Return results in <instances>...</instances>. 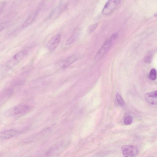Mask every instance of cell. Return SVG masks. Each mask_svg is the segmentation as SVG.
I'll return each instance as SVG.
<instances>
[{"mask_svg": "<svg viewBox=\"0 0 157 157\" xmlns=\"http://www.w3.org/2000/svg\"><path fill=\"white\" fill-rule=\"evenodd\" d=\"M26 49L22 50L15 54L6 63L5 67L7 69H11L18 64L28 54Z\"/></svg>", "mask_w": 157, "mask_h": 157, "instance_id": "obj_2", "label": "cell"}, {"mask_svg": "<svg viewBox=\"0 0 157 157\" xmlns=\"http://www.w3.org/2000/svg\"><path fill=\"white\" fill-rule=\"evenodd\" d=\"M78 58L75 55L70 56L65 59L63 61L62 67L64 69L70 66L71 64L76 61Z\"/></svg>", "mask_w": 157, "mask_h": 157, "instance_id": "obj_11", "label": "cell"}, {"mask_svg": "<svg viewBox=\"0 0 157 157\" xmlns=\"http://www.w3.org/2000/svg\"><path fill=\"white\" fill-rule=\"evenodd\" d=\"M13 90L11 88L6 89L1 93L0 96V104L1 106L4 104L12 96Z\"/></svg>", "mask_w": 157, "mask_h": 157, "instance_id": "obj_7", "label": "cell"}, {"mask_svg": "<svg viewBox=\"0 0 157 157\" xmlns=\"http://www.w3.org/2000/svg\"><path fill=\"white\" fill-rule=\"evenodd\" d=\"M152 54L150 53L145 56L144 58L145 61L147 63H150L151 62L152 59Z\"/></svg>", "mask_w": 157, "mask_h": 157, "instance_id": "obj_17", "label": "cell"}, {"mask_svg": "<svg viewBox=\"0 0 157 157\" xmlns=\"http://www.w3.org/2000/svg\"><path fill=\"white\" fill-rule=\"evenodd\" d=\"M157 72L155 69H152L149 74V78L151 80H155L157 78Z\"/></svg>", "mask_w": 157, "mask_h": 157, "instance_id": "obj_13", "label": "cell"}, {"mask_svg": "<svg viewBox=\"0 0 157 157\" xmlns=\"http://www.w3.org/2000/svg\"><path fill=\"white\" fill-rule=\"evenodd\" d=\"M61 39L60 35L58 34L53 36L46 44L45 47L49 51H52L57 47Z\"/></svg>", "mask_w": 157, "mask_h": 157, "instance_id": "obj_6", "label": "cell"}, {"mask_svg": "<svg viewBox=\"0 0 157 157\" xmlns=\"http://www.w3.org/2000/svg\"><path fill=\"white\" fill-rule=\"evenodd\" d=\"M145 98L149 103L157 105V90L147 93L145 95Z\"/></svg>", "mask_w": 157, "mask_h": 157, "instance_id": "obj_9", "label": "cell"}, {"mask_svg": "<svg viewBox=\"0 0 157 157\" xmlns=\"http://www.w3.org/2000/svg\"><path fill=\"white\" fill-rule=\"evenodd\" d=\"M118 34L114 33L106 40L99 49L95 57V60L97 61L101 59L107 52L112 45L113 41L117 37Z\"/></svg>", "mask_w": 157, "mask_h": 157, "instance_id": "obj_1", "label": "cell"}, {"mask_svg": "<svg viewBox=\"0 0 157 157\" xmlns=\"http://www.w3.org/2000/svg\"><path fill=\"white\" fill-rule=\"evenodd\" d=\"M121 1L111 0L108 1L105 5L102 11L103 15L110 14L120 3Z\"/></svg>", "mask_w": 157, "mask_h": 157, "instance_id": "obj_5", "label": "cell"}, {"mask_svg": "<svg viewBox=\"0 0 157 157\" xmlns=\"http://www.w3.org/2000/svg\"><path fill=\"white\" fill-rule=\"evenodd\" d=\"M132 122V118L130 116L126 117L124 119V122L126 125H129L131 124Z\"/></svg>", "mask_w": 157, "mask_h": 157, "instance_id": "obj_16", "label": "cell"}, {"mask_svg": "<svg viewBox=\"0 0 157 157\" xmlns=\"http://www.w3.org/2000/svg\"><path fill=\"white\" fill-rule=\"evenodd\" d=\"M6 5V2L5 1L1 3L0 4V12L2 13V12L3 11L4 9V7H5V5Z\"/></svg>", "mask_w": 157, "mask_h": 157, "instance_id": "obj_18", "label": "cell"}, {"mask_svg": "<svg viewBox=\"0 0 157 157\" xmlns=\"http://www.w3.org/2000/svg\"><path fill=\"white\" fill-rule=\"evenodd\" d=\"M98 25V23H96L90 25L88 29V32L90 33L93 32L97 27Z\"/></svg>", "mask_w": 157, "mask_h": 157, "instance_id": "obj_15", "label": "cell"}, {"mask_svg": "<svg viewBox=\"0 0 157 157\" xmlns=\"http://www.w3.org/2000/svg\"><path fill=\"white\" fill-rule=\"evenodd\" d=\"M30 109L29 106L24 105H20L8 109L5 112L4 114L7 117L22 115L27 113Z\"/></svg>", "mask_w": 157, "mask_h": 157, "instance_id": "obj_3", "label": "cell"}, {"mask_svg": "<svg viewBox=\"0 0 157 157\" xmlns=\"http://www.w3.org/2000/svg\"><path fill=\"white\" fill-rule=\"evenodd\" d=\"M19 133L18 131L14 129L4 131L1 133L0 138L3 140L8 139L17 135Z\"/></svg>", "mask_w": 157, "mask_h": 157, "instance_id": "obj_8", "label": "cell"}, {"mask_svg": "<svg viewBox=\"0 0 157 157\" xmlns=\"http://www.w3.org/2000/svg\"><path fill=\"white\" fill-rule=\"evenodd\" d=\"M121 151L124 157H136L139 152V149L136 147L130 145L123 146Z\"/></svg>", "mask_w": 157, "mask_h": 157, "instance_id": "obj_4", "label": "cell"}, {"mask_svg": "<svg viewBox=\"0 0 157 157\" xmlns=\"http://www.w3.org/2000/svg\"><path fill=\"white\" fill-rule=\"evenodd\" d=\"M79 29L75 30L66 41L65 44L66 45H69L72 44L76 40L79 35Z\"/></svg>", "mask_w": 157, "mask_h": 157, "instance_id": "obj_12", "label": "cell"}, {"mask_svg": "<svg viewBox=\"0 0 157 157\" xmlns=\"http://www.w3.org/2000/svg\"><path fill=\"white\" fill-rule=\"evenodd\" d=\"M38 12V11H36L31 14L23 24L21 27L23 28H25L31 25L35 19Z\"/></svg>", "mask_w": 157, "mask_h": 157, "instance_id": "obj_10", "label": "cell"}, {"mask_svg": "<svg viewBox=\"0 0 157 157\" xmlns=\"http://www.w3.org/2000/svg\"><path fill=\"white\" fill-rule=\"evenodd\" d=\"M116 97L117 100L118 104L122 107L124 106V101L121 95L117 93Z\"/></svg>", "mask_w": 157, "mask_h": 157, "instance_id": "obj_14", "label": "cell"}, {"mask_svg": "<svg viewBox=\"0 0 157 157\" xmlns=\"http://www.w3.org/2000/svg\"><path fill=\"white\" fill-rule=\"evenodd\" d=\"M154 16L155 17H157V12L154 14Z\"/></svg>", "mask_w": 157, "mask_h": 157, "instance_id": "obj_19", "label": "cell"}]
</instances>
